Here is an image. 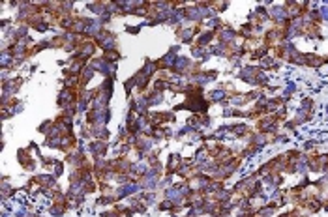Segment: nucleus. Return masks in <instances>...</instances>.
Wrapping results in <instances>:
<instances>
[{"mask_svg": "<svg viewBox=\"0 0 328 217\" xmlns=\"http://www.w3.org/2000/svg\"><path fill=\"white\" fill-rule=\"evenodd\" d=\"M100 45L105 47V49H111V47L114 45V38H113V36H101V38H100Z\"/></svg>", "mask_w": 328, "mask_h": 217, "instance_id": "nucleus-1", "label": "nucleus"}, {"mask_svg": "<svg viewBox=\"0 0 328 217\" xmlns=\"http://www.w3.org/2000/svg\"><path fill=\"white\" fill-rule=\"evenodd\" d=\"M174 66H176V69H180V71H182V69H186V68L190 66V60H186V58H178L176 62H174Z\"/></svg>", "mask_w": 328, "mask_h": 217, "instance_id": "nucleus-2", "label": "nucleus"}, {"mask_svg": "<svg viewBox=\"0 0 328 217\" xmlns=\"http://www.w3.org/2000/svg\"><path fill=\"white\" fill-rule=\"evenodd\" d=\"M272 15H274L276 19H283V17H285V9H283V8H274V9H272Z\"/></svg>", "mask_w": 328, "mask_h": 217, "instance_id": "nucleus-3", "label": "nucleus"}, {"mask_svg": "<svg viewBox=\"0 0 328 217\" xmlns=\"http://www.w3.org/2000/svg\"><path fill=\"white\" fill-rule=\"evenodd\" d=\"M210 97H212L214 101H220V99H223V97H225V94H223L221 90H216V92H212V94H210Z\"/></svg>", "mask_w": 328, "mask_h": 217, "instance_id": "nucleus-4", "label": "nucleus"}, {"mask_svg": "<svg viewBox=\"0 0 328 217\" xmlns=\"http://www.w3.org/2000/svg\"><path fill=\"white\" fill-rule=\"evenodd\" d=\"M233 38H234V32H231V30H225V32H221V39L229 41V39H233Z\"/></svg>", "mask_w": 328, "mask_h": 217, "instance_id": "nucleus-5", "label": "nucleus"}, {"mask_svg": "<svg viewBox=\"0 0 328 217\" xmlns=\"http://www.w3.org/2000/svg\"><path fill=\"white\" fill-rule=\"evenodd\" d=\"M210 38H212V34H210V32H208V34H203V36H201V43L204 45L206 41H210Z\"/></svg>", "mask_w": 328, "mask_h": 217, "instance_id": "nucleus-6", "label": "nucleus"}, {"mask_svg": "<svg viewBox=\"0 0 328 217\" xmlns=\"http://www.w3.org/2000/svg\"><path fill=\"white\" fill-rule=\"evenodd\" d=\"M2 64H4V66H8V64H9V56H8V52H4V54H2Z\"/></svg>", "mask_w": 328, "mask_h": 217, "instance_id": "nucleus-7", "label": "nucleus"}, {"mask_svg": "<svg viewBox=\"0 0 328 217\" xmlns=\"http://www.w3.org/2000/svg\"><path fill=\"white\" fill-rule=\"evenodd\" d=\"M323 17L328 19V9H326V8H323Z\"/></svg>", "mask_w": 328, "mask_h": 217, "instance_id": "nucleus-8", "label": "nucleus"}]
</instances>
